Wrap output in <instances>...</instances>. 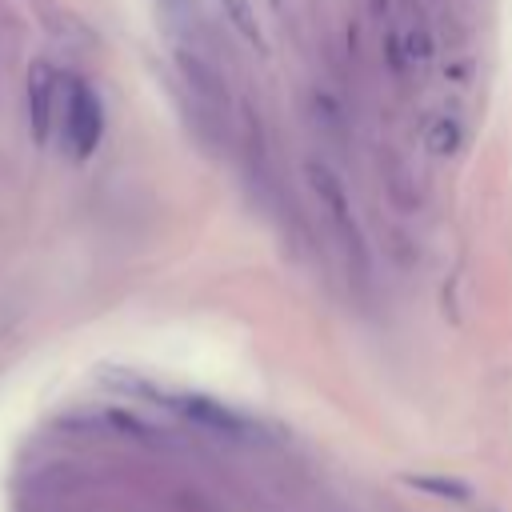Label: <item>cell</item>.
<instances>
[{"instance_id": "1", "label": "cell", "mask_w": 512, "mask_h": 512, "mask_svg": "<svg viewBox=\"0 0 512 512\" xmlns=\"http://www.w3.org/2000/svg\"><path fill=\"white\" fill-rule=\"evenodd\" d=\"M304 180H308L312 196L320 200V208H324V216H328L332 232H336V236L356 252V260H364V232H360V224H356L352 196H348L344 180H340L324 160H308V164H304Z\"/></svg>"}, {"instance_id": "2", "label": "cell", "mask_w": 512, "mask_h": 512, "mask_svg": "<svg viewBox=\"0 0 512 512\" xmlns=\"http://www.w3.org/2000/svg\"><path fill=\"white\" fill-rule=\"evenodd\" d=\"M64 128H68V148H72L80 160L96 152V144H100V136H104V108H100V100H96V92H92L88 84H72Z\"/></svg>"}, {"instance_id": "3", "label": "cell", "mask_w": 512, "mask_h": 512, "mask_svg": "<svg viewBox=\"0 0 512 512\" xmlns=\"http://www.w3.org/2000/svg\"><path fill=\"white\" fill-rule=\"evenodd\" d=\"M464 140H468V120L456 112V108H440L428 124H424V152L436 156V160H452L464 152Z\"/></svg>"}, {"instance_id": "4", "label": "cell", "mask_w": 512, "mask_h": 512, "mask_svg": "<svg viewBox=\"0 0 512 512\" xmlns=\"http://www.w3.org/2000/svg\"><path fill=\"white\" fill-rule=\"evenodd\" d=\"M28 96H32L28 100L32 104V136L44 140L48 128H52V72H48L44 60H36L32 72H28Z\"/></svg>"}, {"instance_id": "5", "label": "cell", "mask_w": 512, "mask_h": 512, "mask_svg": "<svg viewBox=\"0 0 512 512\" xmlns=\"http://www.w3.org/2000/svg\"><path fill=\"white\" fill-rule=\"evenodd\" d=\"M308 116H312L316 132H324L328 140H344V132H348V116H344V104H340L336 92H328V88L312 92V96H308Z\"/></svg>"}, {"instance_id": "6", "label": "cell", "mask_w": 512, "mask_h": 512, "mask_svg": "<svg viewBox=\"0 0 512 512\" xmlns=\"http://www.w3.org/2000/svg\"><path fill=\"white\" fill-rule=\"evenodd\" d=\"M220 8H224V16L236 24V32H240L244 40L264 44V40H260V24H256V16H252V4H248V0H220Z\"/></svg>"}, {"instance_id": "7", "label": "cell", "mask_w": 512, "mask_h": 512, "mask_svg": "<svg viewBox=\"0 0 512 512\" xmlns=\"http://www.w3.org/2000/svg\"><path fill=\"white\" fill-rule=\"evenodd\" d=\"M420 488H432V492H452V496H464L460 484H444V480H416Z\"/></svg>"}]
</instances>
